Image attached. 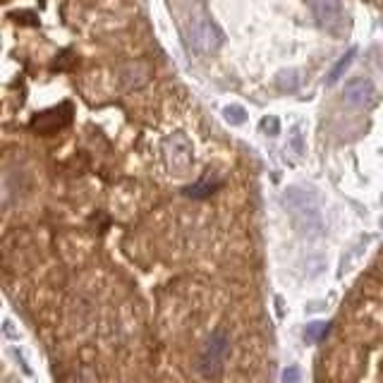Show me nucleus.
<instances>
[{
  "instance_id": "1",
  "label": "nucleus",
  "mask_w": 383,
  "mask_h": 383,
  "mask_svg": "<svg viewBox=\"0 0 383 383\" xmlns=\"http://www.w3.org/2000/svg\"><path fill=\"white\" fill-rule=\"evenodd\" d=\"M185 36H187L189 46L199 50V53H213L223 43V31L218 29V24L206 13L192 15L187 29H185Z\"/></svg>"
},
{
  "instance_id": "2",
  "label": "nucleus",
  "mask_w": 383,
  "mask_h": 383,
  "mask_svg": "<svg viewBox=\"0 0 383 383\" xmlns=\"http://www.w3.org/2000/svg\"><path fill=\"white\" fill-rule=\"evenodd\" d=\"M228 350H230V338L225 331H216V333H211V338L206 340L204 350L199 354V374L204 376V379H211V376H216L218 371L223 369V362L225 357H228Z\"/></svg>"
},
{
  "instance_id": "3",
  "label": "nucleus",
  "mask_w": 383,
  "mask_h": 383,
  "mask_svg": "<svg viewBox=\"0 0 383 383\" xmlns=\"http://www.w3.org/2000/svg\"><path fill=\"white\" fill-rule=\"evenodd\" d=\"M163 159H166L168 166L178 173H187L192 161H194V149H192V142L185 137L182 132L171 134V137L163 142Z\"/></svg>"
},
{
  "instance_id": "4",
  "label": "nucleus",
  "mask_w": 383,
  "mask_h": 383,
  "mask_svg": "<svg viewBox=\"0 0 383 383\" xmlns=\"http://www.w3.org/2000/svg\"><path fill=\"white\" fill-rule=\"evenodd\" d=\"M312 13L317 22L326 31L338 34L345 27V13H342V0H309Z\"/></svg>"
},
{
  "instance_id": "5",
  "label": "nucleus",
  "mask_w": 383,
  "mask_h": 383,
  "mask_svg": "<svg viewBox=\"0 0 383 383\" xmlns=\"http://www.w3.org/2000/svg\"><path fill=\"white\" fill-rule=\"evenodd\" d=\"M342 96H345L347 103L357 106V108H369V106H374V101H376V89L369 80L357 77V80L345 84V92H342Z\"/></svg>"
},
{
  "instance_id": "6",
  "label": "nucleus",
  "mask_w": 383,
  "mask_h": 383,
  "mask_svg": "<svg viewBox=\"0 0 383 383\" xmlns=\"http://www.w3.org/2000/svg\"><path fill=\"white\" fill-rule=\"evenodd\" d=\"M300 82H302L300 70H285V72H280V75L275 77V87H278L280 92H287V94L297 92Z\"/></svg>"
},
{
  "instance_id": "7",
  "label": "nucleus",
  "mask_w": 383,
  "mask_h": 383,
  "mask_svg": "<svg viewBox=\"0 0 383 383\" xmlns=\"http://www.w3.org/2000/svg\"><path fill=\"white\" fill-rule=\"evenodd\" d=\"M354 53H357V48H350L345 55H342L340 60L333 65V70H331V75H328V84H335V82H340V77L345 75V70L352 65V58H354Z\"/></svg>"
},
{
  "instance_id": "8",
  "label": "nucleus",
  "mask_w": 383,
  "mask_h": 383,
  "mask_svg": "<svg viewBox=\"0 0 383 383\" xmlns=\"http://www.w3.org/2000/svg\"><path fill=\"white\" fill-rule=\"evenodd\" d=\"M326 335H328V324H321V321H314V324H309L307 331H304V338H307V342H321Z\"/></svg>"
},
{
  "instance_id": "9",
  "label": "nucleus",
  "mask_w": 383,
  "mask_h": 383,
  "mask_svg": "<svg viewBox=\"0 0 383 383\" xmlns=\"http://www.w3.org/2000/svg\"><path fill=\"white\" fill-rule=\"evenodd\" d=\"M223 113H225V120L233 122V125H242V122H245V115H247L242 106H228Z\"/></svg>"
},
{
  "instance_id": "10",
  "label": "nucleus",
  "mask_w": 383,
  "mask_h": 383,
  "mask_svg": "<svg viewBox=\"0 0 383 383\" xmlns=\"http://www.w3.org/2000/svg\"><path fill=\"white\" fill-rule=\"evenodd\" d=\"M261 129H263V132H266V134H271V137H275V134L280 132V122H278V117H275V115H266V117H263V120H261Z\"/></svg>"
},
{
  "instance_id": "11",
  "label": "nucleus",
  "mask_w": 383,
  "mask_h": 383,
  "mask_svg": "<svg viewBox=\"0 0 383 383\" xmlns=\"http://www.w3.org/2000/svg\"><path fill=\"white\" fill-rule=\"evenodd\" d=\"M297 379H300V371H297L295 367H290V369L283 371V381L285 383H292V381H297Z\"/></svg>"
},
{
  "instance_id": "12",
  "label": "nucleus",
  "mask_w": 383,
  "mask_h": 383,
  "mask_svg": "<svg viewBox=\"0 0 383 383\" xmlns=\"http://www.w3.org/2000/svg\"><path fill=\"white\" fill-rule=\"evenodd\" d=\"M292 146H295V151H297V154H302V151H304V146H302V134H300V129H295V132H292Z\"/></svg>"
}]
</instances>
